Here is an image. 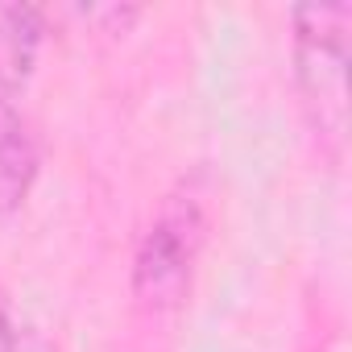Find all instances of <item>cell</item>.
I'll return each mask as SVG.
<instances>
[{
  "label": "cell",
  "instance_id": "3",
  "mask_svg": "<svg viewBox=\"0 0 352 352\" xmlns=\"http://www.w3.org/2000/svg\"><path fill=\"white\" fill-rule=\"evenodd\" d=\"M38 166H42V149L34 124L13 108V100L0 96V224L25 208L38 183Z\"/></svg>",
  "mask_w": 352,
  "mask_h": 352
},
{
  "label": "cell",
  "instance_id": "4",
  "mask_svg": "<svg viewBox=\"0 0 352 352\" xmlns=\"http://www.w3.org/2000/svg\"><path fill=\"white\" fill-rule=\"evenodd\" d=\"M42 46V9L0 5V96H13L30 83Z\"/></svg>",
  "mask_w": 352,
  "mask_h": 352
},
{
  "label": "cell",
  "instance_id": "5",
  "mask_svg": "<svg viewBox=\"0 0 352 352\" xmlns=\"http://www.w3.org/2000/svg\"><path fill=\"white\" fill-rule=\"evenodd\" d=\"M13 352H54V344L46 340V331L25 327V331H17V348Z\"/></svg>",
  "mask_w": 352,
  "mask_h": 352
},
{
  "label": "cell",
  "instance_id": "1",
  "mask_svg": "<svg viewBox=\"0 0 352 352\" xmlns=\"http://www.w3.org/2000/svg\"><path fill=\"white\" fill-rule=\"evenodd\" d=\"M348 5H298L294 9V75L302 91V108L319 141L340 153L348 133Z\"/></svg>",
  "mask_w": 352,
  "mask_h": 352
},
{
  "label": "cell",
  "instance_id": "6",
  "mask_svg": "<svg viewBox=\"0 0 352 352\" xmlns=\"http://www.w3.org/2000/svg\"><path fill=\"white\" fill-rule=\"evenodd\" d=\"M13 348H17V327L9 319V298L0 290V352H13Z\"/></svg>",
  "mask_w": 352,
  "mask_h": 352
},
{
  "label": "cell",
  "instance_id": "2",
  "mask_svg": "<svg viewBox=\"0 0 352 352\" xmlns=\"http://www.w3.org/2000/svg\"><path fill=\"white\" fill-rule=\"evenodd\" d=\"M204 236H208V220L199 199L191 195H174L145 228L133 257V294L149 311H170L187 298Z\"/></svg>",
  "mask_w": 352,
  "mask_h": 352
}]
</instances>
